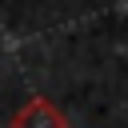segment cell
Instances as JSON below:
<instances>
[{"label": "cell", "mask_w": 128, "mask_h": 128, "mask_svg": "<svg viewBox=\"0 0 128 128\" xmlns=\"http://www.w3.org/2000/svg\"><path fill=\"white\" fill-rule=\"evenodd\" d=\"M8 128H68V120H64V112H60L48 96H32L24 108L12 112Z\"/></svg>", "instance_id": "obj_1"}]
</instances>
